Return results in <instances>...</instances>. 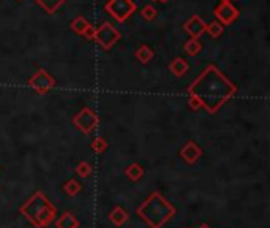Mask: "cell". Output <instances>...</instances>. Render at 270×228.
Segmentation results:
<instances>
[{
    "mask_svg": "<svg viewBox=\"0 0 270 228\" xmlns=\"http://www.w3.org/2000/svg\"><path fill=\"white\" fill-rule=\"evenodd\" d=\"M199 228H212V227H210V225H207V224H202Z\"/></svg>",
    "mask_w": 270,
    "mask_h": 228,
    "instance_id": "25",
    "label": "cell"
},
{
    "mask_svg": "<svg viewBox=\"0 0 270 228\" xmlns=\"http://www.w3.org/2000/svg\"><path fill=\"white\" fill-rule=\"evenodd\" d=\"M136 59L141 62V63H148L152 59H153V51L147 46V44H144V46H141L137 51H136Z\"/></svg>",
    "mask_w": 270,
    "mask_h": 228,
    "instance_id": "19",
    "label": "cell"
},
{
    "mask_svg": "<svg viewBox=\"0 0 270 228\" xmlns=\"http://www.w3.org/2000/svg\"><path fill=\"white\" fill-rule=\"evenodd\" d=\"M226 2H231V0H221V3H226Z\"/></svg>",
    "mask_w": 270,
    "mask_h": 228,
    "instance_id": "26",
    "label": "cell"
},
{
    "mask_svg": "<svg viewBox=\"0 0 270 228\" xmlns=\"http://www.w3.org/2000/svg\"><path fill=\"white\" fill-rule=\"evenodd\" d=\"M141 16L147 21H153L156 17V10L152 6V5H145L142 10H141Z\"/></svg>",
    "mask_w": 270,
    "mask_h": 228,
    "instance_id": "23",
    "label": "cell"
},
{
    "mask_svg": "<svg viewBox=\"0 0 270 228\" xmlns=\"http://www.w3.org/2000/svg\"><path fill=\"white\" fill-rule=\"evenodd\" d=\"M29 86L35 90L38 95H46L51 92L52 87L55 86V79L49 75L48 71L40 68L35 75L29 79Z\"/></svg>",
    "mask_w": 270,
    "mask_h": 228,
    "instance_id": "7",
    "label": "cell"
},
{
    "mask_svg": "<svg viewBox=\"0 0 270 228\" xmlns=\"http://www.w3.org/2000/svg\"><path fill=\"white\" fill-rule=\"evenodd\" d=\"M190 108H191V109H199V108H201V103L198 102L196 98L190 97Z\"/></svg>",
    "mask_w": 270,
    "mask_h": 228,
    "instance_id": "24",
    "label": "cell"
},
{
    "mask_svg": "<svg viewBox=\"0 0 270 228\" xmlns=\"http://www.w3.org/2000/svg\"><path fill=\"white\" fill-rule=\"evenodd\" d=\"M90 173H92V165H90L89 162L82 160V162H79L78 165H76V175H79L81 178L90 176Z\"/></svg>",
    "mask_w": 270,
    "mask_h": 228,
    "instance_id": "22",
    "label": "cell"
},
{
    "mask_svg": "<svg viewBox=\"0 0 270 228\" xmlns=\"http://www.w3.org/2000/svg\"><path fill=\"white\" fill-rule=\"evenodd\" d=\"M125 175L132 182H137V181H141L144 178V168L139 165V163L135 162V163H132V165H128L125 168Z\"/></svg>",
    "mask_w": 270,
    "mask_h": 228,
    "instance_id": "15",
    "label": "cell"
},
{
    "mask_svg": "<svg viewBox=\"0 0 270 228\" xmlns=\"http://www.w3.org/2000/svg\"><path fill=\"white\" fill-rule=\"evenodd\" d=\"M71 29H73L74 32H76L78 35L86 36L87 40H94L95 29L89 24V21H87L84 16H78V17H74L73 22H71Z\"/></svg>",
    "mask_w": 270,
    "mask_h": 228,
    "instance_id": "10",
    "label": "cell"
},
{
    "mask_svg": "<svg viewBox=\"0 0 270 228\" xmlns=\"http://www.w3.org/2000/svg\"><path fill=\"white\" fill-rule=\"evenodd\" d=\"M183 49H185V52L188 54V56H198V54L202 51V44H201L199 40L191 38V40H188L187 43L183 44Z\"/></svg>",
    "mask_w": 270,
    "mask_h": 228,
    "instance_id": "18",
    "label": "cell"
},
{
    "mask_svg": "<svg viewBox=\"0 0 270 228\" xmlns=\"http://www.w3.org/2000/svg\"><path fill=\"white\" fill-rule=\"evenodd\" d=\"M158 2H166V0H158Z\"/></svg>",
    "mask_w": 270,
    "mask_h": 228,
    "instance_id": "27",
    "label": "cell"
},
{
    "mask_svg": "<svg viewBox=\"0 0 270 228\" xmlns=\"http://www.w3.org/2000/svg\"><path fill=\"white\" fill-rule=\"evenodd\" d=\"M188 92L190 97L196 98L201 103V108H206L210 114H215L237 92V86L231 83L215 65H209L190 86Z\"/></svg>",
    "mask_w": 270,
    "mask_h": 228,
    "instance_id": "1",
    "label": "cell"
},
{
    "mask_svg": "<svg viewBox=\"0 0 270 228\" xmlns=\"http://www.w3.org/2000/svg\"><path fill=\"white\" fill-rule=\"evenodd\" d=\"M206 27H207L206 22H204L198 14L191 16L190 19L185 22V30L191 35V38H196V40L204 32H206Z\"/></svg>",
    "mask_w": 270,
    "mask_h": 228,
    "instance_id": "11",
    "label": "cell"
},
{
    "mask_svg": "<svg viewBox=\"0 0 270 228\" xmlns=\"http://www.w3.org/2000/svg\"><path fill=\"white\" fill-rule=\"evenodd\" d=\"M19 213L35 228H46L55 221L57 208L49 202L48 197L38 190L19 208Z\"/></svg>",
    "mask_w": 270,
    "mask_h": 228,
    "instance_id": "3",
    "label": "cell"
},
{
    "mask_svg": "<svg viewBox=\"0 0 270 228\" xmlns=\"http://www.w3.org/2000/svg\"><path fill=\"white\" fill-rule=\"evenodd\" d=\"M202 149L194 141H187L185 146L180 149V157L188 163V165H194L201 157H202Z\"/></svg>",
    "mask_w": 270,
    "mask_h": 228,
    "instance_id": "9",
    "label": "cell"
},
{
    "mask_svg": "<svg viewBox=\"0 0 270 228\" xmlns=\"http://www.w3.org/2000/svg\"><path fill=\"white\" fill-rule=\"evenodd\" d=\"M81 190H82V186L76 179H70L63 184V192L68 197H76L78 194H81Z\"/></svg>",
    "mask_w": 270,
    "mask_h": 228,
    "instance_id": "17",
    "label": "cell"
},
{
    "mask_svg": "<svg viewBox=\"0 0 270 228\" xmlns=\"http://www.w3.org/2000/svg\"><path fill=\"white\" fill-rule=\"evenodd\" d=\"M73 124L84 135H90L98 127L100 117H98V114L94 111V109L86 106V108H82L81 111L73 117Z\"/></svg>",
    "mask_w": 270,
    "mask_h": 228,
    "instance_id": "4",
    "label": "cell"
},
{
    "mask_svg": "<svg viewBox=\"0 0 270 228\" xmlns=\"http://www.w3.org/2000/svg\"><path fill=\"white\" fill-rule=\"evenodd\" d=\"M90 148H92V151H94L95 154H103L109 148V144H108L106 138H103V136H98V138H95L94 141H92Z\"/></svg>",
    "mask_w": 270,
    "mask_h": 228,
    "instance_id": "20",
    "label": "cell"
},
{
    "mask_svg": "<svg viewBox=\"0 0 270 228\" xmlns=\"http://www.w3.org/2000/svg\"><path fill=\"white\" fill-rule=\"evenodd\" d=\"M55 227L57 228H79L81 224L71 213H65L60 219L55 221Z\"/></svg>",
    "mask_w": 270,
    "mask_h": 228,
    "instance_id": "14",
    "label": "cell"
},
{
    "mask_svg": "<svg viewBox=\"0 0 270 228\" xmlns=\"http://www.w3.org/2000/svg\"><path fill=\"white\" fill-rule=\"evenodd\" d=\"M175 213V206L167 202L158 190L148 195L145 202L136 209V214L150 228H161L167 221H171Z\"/></svg>",
    "mask_w": 270,
    "mask_h": 228,
    "instance_id": "2",
    "label": "cell"
},
{
    "mask_svg": "<svg viewBox=\"0 0 270 228\" xmlns=\"http://www.w3.org/2000/svg\"><path fill=\"white\" fill-rule=\"evenodd\" d=\"M63 2H65V0H36V3H38L43 10L46 13H49V14L57 11L59 8L63 5Z\"/></svg>",
    "mask_w": 270,
    "mask_h": 228,
    "instance_id": "16",
    "label": "cell"
},
{
    "mask_svg": "<svg viewBox=\"0 0 270 228\" xmlns=\"http://www.w3.org/2000/svg\"><path fill=\"white\" fill-rule=\"evenodd\" d=\"M169 70L174 73L177 78H180V76H183V75H187V71L190 70V65H188V62L185 60V59L177 57V59H174V60L169 63Z\"/></svg>",
    "mask_w": 270,
    "mask_h": 228,
    "instance_id": "13",
    "label": "cell"
},
{
    "mask_svg": "<svg viewBox=\"0 0 270 228\" xmlns=\"http://www.w3.org/2000/svg\"><path fill=\"white\" fill-rule=\"evenodd\" d=\"M119 38H120V33L114 29V25L109 22H103L98 29H95L94 40L106 51L113 48Z\"/></svg>",
    "mask_w": 270,
    "mask_h": 228,
    "instance_id": "6",
    "label": "cell"
},
{
    "mask_svg": "<svg viewBox=\"0 0 270 228\" xmlns=\"http://www.w3.org/2000/svg\"><path fill=\"white\" fill-rule=\"evenodd\" d=\"M223 29H225V25H221L220 22H212L206 27V32L212 36V38H218V36L223 33Z\"/></svg>",
    "mask_w": 270,
    "mask_h": 228,
    "instance_id": "21",
    "label": "cell"
},
{
    "mask_svg": "<svg viewBox=\"0 0 270 228\" xmlns=\"http://www.w3.org/2000/svg\"><path fill=\"white\" fill-rule=\"evenodd\" d=\"M105 10L119 22H124L136 11V3L132 0H109Z\"/></svg>",
    "mask_w": 270,
    "mask_h": 228,
    "instance_id": "5",
    "label": "cell"
},
{
    "mask_svg": "<svg viewBox=\"0 0 270 228\" xmlns=\"http://www.w3.org/2000/svg\"><path fill=\"white\" fill-rule=\"evenodd\" d=\"M128 213L125 211V209L122 208V206H114V209L113 211L109 213V221L113 222L116 227H122V225H125L127 224V221H128Z\"/></svg>",
    "mask_w": 270,
    "mask_h": 228,
    "instance_id": "12",
    "label": "cell"
},
{
    "mask_svg": "<svg viewBox=\"0 0 270 228\" xmlns=\"http://www.w3.org/2000/svg\"><path fill=\"white\" fill-rule=\"evenodd\" d=\"M215 16L218 17L221 25H229L231 22H234L239 17V10L236 6H232L231 2L220 3V6L215 8Z\"/></svg>",
    "mask_w": 270,
    "mask_h": 228,
    "instance_id": "8",
    "label": "cell"
}]
</instances>
